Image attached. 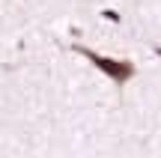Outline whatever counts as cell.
<instances>
[{
  "mask_svg": "<svg viewBox=\"0 0 161 158\" xmlns=\"http://www.w3.org/2000/svg\"><path fill=\"white\" fill-rule=\"evenodd\" d=\"M102 15H104V18H108V21H114V24H119V15H116V12H114V9H104V12H102Z\"/></svg>",
  "mask_w": 161,
  "mask_h": 158,
  "instance_id": "7a4b0ae2",
  "label": "cell"
},
{
  "mask_svg": "<svg viewBox=\"0 0 161 158\" xmlns=\"http://www.w3.org/2000/svg\"><path fill=\"white\" fill-rule=\"evenodd\" d=\"M78 54H84L86 60H92V66L96 69H102L104 75L110 78V81H116V84H128L134 78V66L128 63V60H110V57H104V54H96V51H90V48H75Z\"/></svg>",
  "mask_w": 161,
  "mask_h": 158,
  "instance_id": "6da1fadb",
  "label": "cell"
},
{
  "mask_svg": "<svg viewBox=\"0 0 161 158\" xmlns=\"http://www.w3.org/2000/svg\"><path fill=\"white\" fill-rule=\"evenodd\" d=\"M155 54H158V57H161V45H155Z\"/></svg>",
  "mask_w": 161,
  "mask_h": 158,
  "instance_id": "3957f363",
  "label": "cell"
}]
</instances>
